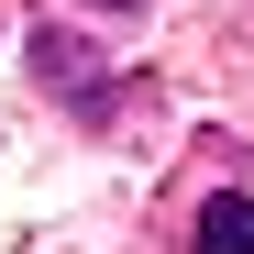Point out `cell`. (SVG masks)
Masks as SVG:
<instances>
[{"label":"cell","instance_id":"6da1fadb","mask_svg":"<svg viewBox=\"0 0 254 254\" xmlns=\"http://www.w3.org/2000/svg\"><path fill=\"white\" fill-rule=\"evenodd\" d=\"M188 254H254V188H221V199H199V221H188Z\"/></svg>","mask_w":254,"mask_h":254},{"label":"cell","instance_id":"7a4b0ae2","mask_svg":"<svg viewBox=\"0 0 254 254\" xmlns=\"http://www.w3.org/2000/svg\"><path fill=\"white\" fill-rule=\"evenodd\" d=\"M89 11H144V0H89Z\"/></svg>","mask_w":254,"mask_h":254}]
</instances>
